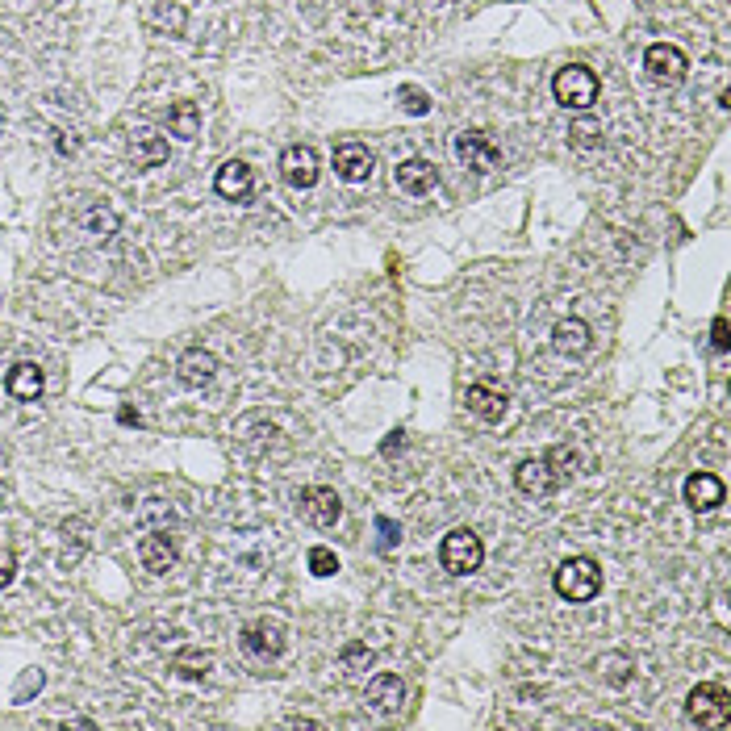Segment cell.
<instances>
[{
	"instance_id": "cell-7",
	"label": "cell",
	"mask_w": 731,
	"mask_h": 731,
	"mask_svg": "<svg viewBox=\"0 0 731 731\" xmlns=\"http://www.w3.org/2000/svg\"><path fill=\"white\" fill-rule=\"evenodd\" d=\"M644 67L656 84H681V76H686V55L669 42H652L648 55H644Z\"/></svg>"
},
{
	"instance_id": "cell-10",
	"label": "cell",
	"mask_w": 731,
	"mask_h": 731,
	"mask_svg": "<svg viewBox=\"0 0 731 731\" xmlns=\"http://www.w3.org/2000/svg\"><path fill=\"white\" fill-rule=\"evenodd\" d=\"M402 702H406V681L402 677L381 673V677L368 681V706L376 715H397L402 711Z\"/></svg>"
},
{
	"instance_id": "cell-12",
	"label": "cell",
	"mask_w": 731,
	"mask_h": 731,
	"mask_svg": "<svg viewBox=\"0 0 731 731\" xmlns=\"http://www.w3.org/2000/svg\"><path fill=\"white\" fill-rule=\"evenodd\" d=\"M514 485L523 489V493H531V498H548V493H556V489H560V481L552 477V468H548V460H544V456L518 464V468H514Z\"/></svg>"
},
{
	"instance_id": "cell-34",
	"label": "cell",
	"mask_w": 731,
	"mask_h": 731,
	"mask_svg": "<svg viewBox=\"0 0 731 731\" xmlns=\"http://www.w3.org/2000/svg\"><path fill=\"white\" fill-rule=\"evenodd\" d=\"M117 418H122V422H134V427L143 422V418H138V410H130V406H126V410H117Z\"/></svg>"
},
{
	"instance_id": "cell-29",
	"label": "cell",
	"mask_w": 731,
	"mask_h": 731,
	"mask_svg": "<svg viewBox=\"0 0 731 731\" xmlns=\"http://www.w3.org/2000/svg\"><path fill=\"white\" fill-rule=\"evenodd\" d=\"M397 539H402V527H397L393 518H376V548H381V552H393Z\"/></svg>"
},
{
	"instance_id": "cell-5",
	"label": "cell",
	"mask_w": 731,
	"mask_h": 731,
	"mask_svg": "<svg viewBox=\"0 0 731 731\" xmlns=\"http://www.w3.org/2000/svg\"><path fill=\"white\" fill-rule=\"evenodd\" d=\"M289 648V635L280 619H255L243 627V652L255 660H276L280 652Z\"/></svg>"
},
{
	"instance_id": "cell-17",
	"label": "cell",
	"mask_w": 731,
	"mask_h": 731,
	"mask_svg": "<svg viewBox=\"0 0 731 731\" xmlns=\"http://www.w3.org/2000/svg\"><path fill=\"white\" fill-rule=\"evenodd\" d=\"M335 172L347 180V184H360L372 176V155L364 143H343L335 147Z\"/></svg>"
},
{
	"instance_id": "cell-21",
	"label": "cell",
	"mask_w": 731,
	"mask_h": 731,
	"mask_svg": "<svg viewBox=\"0 0 731 731\" xmlns=\"http://www.w3.org/2000/svg\"><path fill=\"white\" fill-rule=\"evenodd\" d=\"M130 159H134V168H155V163L168 159V143L151 130H138L130 143Z\"/></svg>"
},
{
	"instance_id": "cell-22",
	"label": "cell",
	"mask_w": 731,
	"mask_h": 731,
	"mask_svg": "<svg viewBox=\"0 0 731 731\" xmlns=\"http://www.w3.org/2000/svg\"><path fill=\"white\" fill-rule=\"evenodd\" d=\"M168 130L176 138H184V143H193V138L201 134V113H197V105L193 101H176L168 109Z\"/></svg>"
},
{
	"instance_id": "cell-32",
	"label": "cell",
	"mask_w": 731,
	"mask_h": 731,
	"mask_svg": "<svg viewBox=\"0 0 731 731\" xmlns=\"http://www.w3.org/2000/svg\"><path fill=\"white\" fill-rule=\"evenodd\" d=\"M13 577H17V556L9 548H0V589H5Z\"/></svg>"
},
{
	"instance_id": "cell-19",
	"label": "cell",
	"mask_w": 731,
	"mask_h": 731,
	"mask_svg": "<svg viewBox=\"0 0 731 731\" xmlns=\"http://www.w3.org/2000/svg\"><path fill=\"white\" fill-rule=\"evenodd\" d=\"M42 368L38 364H13L9 368V376H5V389H9V397H17V402H38L42 397Z\"/></svg>"
},
{
	"instance_id": "cell-23",
	"label": "cell",
	"mask_w": 731,
	"mask_h": 731,
	"mask_svg": "<svg viewBox=\"0 0 731 731\" xmlns=\"http://www.w3.org/2000/svg\"><path fill=\"white\" fill-rule=\"evenodd\" d=\"M172 669H176L180 677H205L209 669H214V656L201 652V648H184V652L172 660Z\"/></svg>"
},
{
	"instance_id": "cell-31",
	"label": "cell",
	"mask_w": 731,
	"mask_h": 731,
	"mask_svg": "<svg viewBox=\"0 0 731 731\" xmlns=\"http://www.w3.org/2000/svg\"><path fill=\"white\" fill-rule=\"evenodd\" d=\"M38 686H42V673H38V669H30V673H21V681H17V690H13V702H26L30 694H38Z\"/></svg>"
},
{
	"instance_id": "cell-8",
	"label": "cell",
	"mask_w": 731,
	"mask_h": 731,
	"mask_svg": "<svg viewBox=\"0 0 731 731\" xmlns=\"http://www.w3.org/2000/svg\"><path fill=\"white\" fill-rule=\"evenodd\" d=\"M280 176H285L293 188H314L318 184V151L314 147H285L280 155Z\"/></svg>"
},
{
	"instance_id": "cell-33",
	"label": "cell",
	"mask_w": 731,
	"mask_h": 731,
	"mask_svg": "<svg viewBox=\"0 0 731 731\" xmlns=\"http://www.w3.org/2000/svg\"><path fill=\"white\" fill-rule=\"evenodd\" d=\"M711 343H715V351H727V347H731V339H727V318H715V326H711Z\"/></svg>"
},
{
	"instance_id": "cell-30",
	"label": "cell",
	"mask_w": 731,
	"mask_h": 731,
	"mask_svg": "<svg viewBox=\"0 0 731 731\" xmlns=\"http://www.w3.org/2000/svg\"><path fill=\"white\" fill-rule=\"evenodd\" d=\"M88 230L97 234V239H109V234L117 230V214H113V209H97V214L88 218Z\"/></svg>"
},
{
	"instance_id": "cell-26",
	"label": "cell",
	"mask_w": 731,
	"mask_h": 731,
	"mask_svg": "<svg viewBox=\"0 0 731 731\" xmlns=\"http://www.w3.org/2000/svg\"><path fill=\"white\" fill-rule=\"evenodd\" d=\"M339 665H343V673H360V669H372V652H368V644L351 640V644L343 648V656H339Z\"/></svg>"
},
{
	"instance_id": "cell-6",
	"label": "cell",
	"mask_w": 731,
	"mask_h": 731,
	"mask_svg": "<svg viewBox=\"0 0 731 731\" xmlns=\"http://www.w3.org/2000/svg\"><path fill=\"white\" fill-rule=\"evenodd\" d=\"M452 151H456V159L464 163L468 172H493V168H498V159H502L498 147L489 143V134H481V130H460Z\"/></svg>"
},
{
	"instance_id": "cell-18",
	"label": "cell",
	"mask_w": 731,
	"mask_h": 731,
	"mask_svg": "<svg viewBox=\"0 0 731 731\" xmlns=\"http://www.w3.org/2000/svg\"><path fill=\"white\" fill-rule=\"evenodd\" d=\"M393 180H397V188H402V193L422 197V193H431V188H435V163H427V159H406V163H397Z\"/></svg>"
},
{
	"instance_id": "cell-13",
	"label": "cell",
	"mask_w": 731,
	"mask_h": 731,
	"mask_svg": "<svg viewBox=\"0 0 731 731\" xmlns=\"http://www.w3.org/2000/svg\"><path fill=\"white\" fill-rule=\"evenodd\" d=\"M214 188H218V197H226V201H247L251 188H255V176H251V168L243 159H230V163H222V168H218Z\"/></svg>"
},
{
	"instance_id": "cell-20",
	"label": "cell",
	"mask_w": 731,
	"mask_h": 731,
	"mask_svg": "<svg viewBox=\"0 0 731 731\" xmlns=\"http://www.w3.org/2000/svg\"><path fill=\"white\" fill-rule=\"evenodd\" d=\"M686 502H690L694 510H715V506L723 502V481H719L715 473H694V477L686 481Z\"/></svg>"
},
{
	"instance_id": "cell-2",
	"label": "cell",
	"mask_w": 731,
	"mask_h": 731,
	"mask_svg": "<svg viewBox=\"0 0 731 731\" xmlns=\"http://www.w3.org/2000/svg\"><path fill=\"white\" fill-rule=\"evenodd\" d=\"M481 560H485V548H481V539L468 531V527H456L452 535H443V544H439V564H443L447 573L468 577V573L481 569Z\"/></svg>"
},
{
	"instance_id": "cell-3",
	"label": "cell",
	"mask_w": 731,
	"mask_h": 731,
	"mask_svg": "<svg viewBox=\"0 0 731 731\" xmlns=\"http://www.w3.org/2000/svg\"><path fill=\"white\" fill-rule=\"evenodd\" d=\"M686 715L694 727H731V694L723 686H715V681H706V686H698L686 702Z\"/></svg>"
},
{
	"instance_id": "cell-1",
	"label": "cell",
	"mask_w": 731,
	"mask_h": 731,
	"mask_svg": "<svg viewBox=\"0 0 731 731\" xmlns=\"http://www.w3.org/2000/svg\"><path fill=\"white\" fill-rule=\"evenodd\" d=\"M552 585H556V594L564 602H594L598 589H602V569L589 556H573V560H564L556 569Z\"/></svg>"
},
{
	"instance_id": "cell-25",
	"label": "cell",
	"mask_w": 731,
	"mask_h": 731,
	"mask_svg": "<svg viewBox=\"0 0 731 731\" xmlns=\"http://www.w3.org/2000/svg\"><path fill=\"white\" fill-rule=\"evenodd\" d=\"M598 673L610 681V686H627V677H631V656H623V652L602 656V660H598Z\"/></svg>"
},
{
	"instance_id": "cell-28",
	"label": "cell",
	"mask_w": 731,
	"mask_h": 731,
	"mask_svg": "<svg viewBox=\"0 0 731 731\" xmlns=\"http://www.w3.org/2000/svg\"><path fill=\"white\" fill-rule=\"evenodd\" d=\"M310 573L314 577H335L339 573V556L330 552V548H322V544L310 548Z\"/></svg>"
},
{
	"instance_id": "cell-14",
	"label": "cell",
	"mask_w": 731,
	"mask_h": 731,
	"mask_svg": "<svg viewBox=\"0 0 731 731\" xmlns=\"http://www.w3.org/2000/svg\"><path fill=\"white\" fill-rule=\"evenodd\" d=\"M301 510L310 514L318 527H335V523H339V514H343V502H339V493H335V489L314 485V489H305V493H301Z\"/></svg>"
},
{
	"instance_id": "cell-16",
	"label": "cell",
	"mask_w": 731,
	"mask_h": 731,
	"mask_svg": "<svg viewBox=\"0 0 731 731\" xmlns=\"http://www.w3.org/2000/svg\"><path fill=\"white\" fill-rule=\"evenodd\" d=\"M552 347L560 351V356H585L589 347H594V335H589V326L581 322V318H564V322H556V330H552Z\"/></svg>"
},
{
	"instance_id": "cell-11",
	"label": "cell",
	"mask_w": 731,
	"mask_h": 731,
	"mask_svg": "<svg viewBox=\"0 0 731 731\" xmlns=\"http://www.w3.org/2000/svg\"><path fill=\"white\" fill-rule=\"evenodd\" d=\"M464 406H468V414H477L481 422H502L506 410H510V397L502 389H489V385H468Z\"/></svg>"
},
{
	"instance_id": "cell-9",
	"label": "cell",
	"mask_w": 731,
	"mask_h": 731,
	"mask_svg": "<svg viewBox=\"0 0 731 731\" xmlns=\"http://www.w3.org/2000/svg\"><path fill=\"white\" fill-rule=\"evenodd\" d=\"M138 560H143L147 573H168L176 564V539L168 531H147L138 539Z\"/></svg>"
},
{
	"instance_id": "cell-15",
	"label": "cell",
	"mask_w": 731,
	"mask_h": 731,
	"mask_svg": "<svg viewBox=\"0 0 731 731\" xmlns=\"http://www.w3.org/2000/svg\"><path fill=\"white\" fill-rule=\"evenodd\" d=\"M214 372H218V360L209 356V351H201V347L184 351L180 364H176V376H180L184 389H205L209 381H214Z\"/></svg>"
},
{
	"instance_id": "cell-24",
	"label": "cell",
	"mask_w": 731,
	"mask_h": 731,
	"mask_svg": "<svg viewBox=\"0 0 731 731\" xmlns=\"http://www.w3.org/2000/svg\"><path fill=\"white\" fill-rule=\"evenodd\" d=\"M544 460H548V468H552V477H556L560 485H564V481H569V477L577 473V464H581V456L573 452V447H552V452H548Z\"/></svg>"
},
{
	"instance_id": "cell-27",
	"label": "cell",
	"mask_w": 731,
	"mask_h": 731,
	"mask_svg": "<svg viewBox=\"0 0 731 731\" xmlns=\"http://www.w3.org/2000/svg\"><path fill=\"white\" fill-rule=\"evenodd\" d=\"M397 101H402V109L410 113V117H422V113H431V97L422 92L418 84H406L402 92H397Z\"/></svg>"
},
{
	"instance_id": "cell-4",
	"label": "cell",
	"mask_w": 731,
	"mask_h": 731,
	"mask_svg": "<svg viewBox=\"0 0 731 731\" xmlns=\"http://www.w3.org/2000/svg\"><path fill=\"white\" fill-rule=\"evenodd\" d=\"M552 92H556V101L564 109H589L598 101V76L589 72V67H581V63H569V67H560V72H556Z\"/></svg>"
}]
</instances>
